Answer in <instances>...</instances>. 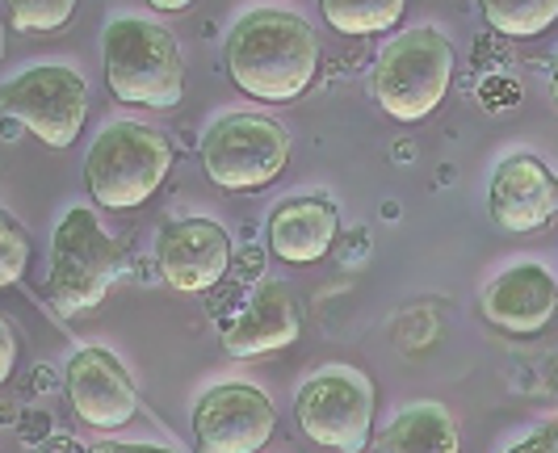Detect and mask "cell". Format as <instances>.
<instances>
[{"label":"cell","mask_w":558,"mask_h":453,"mask_svg":"<svg viewBox=\"0 0 558 453\" xmlns=\"http://www.w3.org/2000/svg\"><path fill=\"white\" fill-rule=\"evenodd\" d=\"M223 63L231 85L252 101H294L319 72V34L299 13L252 9L227 29Z\"/></svg>","instance_id":"obj_1"},{"label":"cell","mask_w":558,"mask_h":453,"mask_svg":"<svg viewBox=\"0 0 558 453\" xmlns=\"http://www.w3.org/2000/svg\"><path fill=\"white\" fill-rule=\"evenodd\" d=\"M106 85L122 106L172 110L185 97V59L177 38L147 17H113L101 38Z\"/></svg>","instance_id":"obj_2"},{"label":"cell","mask_w":558,"mask_h":453,"mask_svg":"<svg viewBox=\"0 0 558 453\" xmlns=\"http://www.w3.org/2000/svg\"><path fill=\"white\" fill-rule=\"evenodd\" d=\"M126 273V248L101 226L88 206H72L51 235V278L47 294L63 319L88 315L106 303Z\"/></svg>","instance_id":"obj_3"},{"label":"cell","mask_w":558,"mask_h":453,"mask_svg":"<svg viewBox=\"0 0 558 453\" xmlns=\"http://www.w3.org/2000/svg\"><path fill=\"white\" fill-rule=\"evenodd\" d=\"M449 85H453V47L433 26L395 34L369 72L374 101L395 122H424L428 113H437L449 97Z\"/></svg>","instance_id":"obj_4"},{"label":"cell","mask_w":558,"mask_h":453,"mask_svg":"<svg viewBox=\"0 0 558 453\" xmlns=\"http://www.w3.org/2000/svg\"><path fill=\"white\" fill-rule=\"evenodd\" d=\"M172 143L143 122H110L84 156V185L106 210H135L172 172Z\"/></svg>","instance_id":"obj_5"},{"label":"cell","mask_w":558,"mask_h":453,"mask_svg":"<svg viewBox=\"0 0 558 453\" xmlns=\"http://www.w3.org/2000/svg\"><path fill=\"white\" fill-rule=\"evenodd\" d=\"M286 164H290V131L278 118L240 110L219 118L202 135V169L219 189L231 194L274 185Z\"/></svg>","instance_id":"obj_6"},{"label":"cell","mask_w":558,"mask_h":453,"mask_svg":"<svg viewBox=\"0 0 558 453\" xmlns=\"http://www.w3.org/2000/svg\"><path fill=\"white\" fill-rule=\"evenodd\" d=\"M0 113L47 147H72L88 122V85L68 63H38L0 85Z\"/></svg>","instance_id":"obj_7"},{"label":"cell","mask_w":558,"mask_h":453,"mask_svg":"<svg viewBox=\"0 0 558 453\" xmlns=\"http://www.w3.org/2000/svg\"><path fill=\"white\" fill-rule=\"evenodd\" d=\"M303 437L319 450L362 453L374 432V387L357 369H324L294 399Z\"/></svg>","instance_id":"obj_8"},{"label":"cell","mask_w":558,"mask_h":453,"mask_svg":"<svg viewBox=\"0 0 558 453\" xmlns=\"http://www.w3.org/2000/svg\"><path fill=\"white\" fill-rule=\"evenodd\" d=\"M278 428L274 399L248 382L210 387L194 407L197 453H256Z\"/></svg>","instance_id":"obj_9"},{"label":"cell","mask_w":558,"mask_h":453,"mask_svg":"<svg viewBox=\"0 0 558 453\" xmlns=\"http://www.w3.org/2000/svg\"><path fill=\"white\" fill-rule=\"evenodd\" d=\"M63 391H68L72 412L88 428H122L131 425L135 412H140V391H135L126 366L113 357L110 348H97V344L81 348L68 362Z\"/></svg>","instance_id":"obj_10"},{"label":"cell","mask_w":558,"mask_h":453,"mask_svg":"<svg viewBox=\"0 0 558 453\" xmlns=\"http://www.w3.org/2000/svg\"><path fill=\"white\" fill-rule=\"evenodd\" d=\"M156 269L177 294H202L231 269V235L215 219H177L156 240Z\"/></svg>","instance_id":"obj_11"},{"label":"cell","mask_w":558,"mask_h":453,"mask_svg":"<svg viewBox=\"0 0 558 453\" xmlns=\"http://www.w3.org/2000/svg\"><path fill=\"white\" fill-rule=\"evenodd\" d=\"M487 210L512 235L537 231L558 215V176L537 156H508L487 185Z\"/></svg>","instance_id":"obj_12"},{"label":"cell","mask_w":558,"mask_h":453,"mask_svg":"<svg viewBox=\"0 0 558 453\" xmlns=\"http://www.w3.org/2000/svg\"><path fill=\"white\" fill-rule=\"evenodd\" d=\"M303 336V303L290 282H260L244 311L223 328L227 357L278 353Z\"/></svg>","instance_id":"obj_13"},{"label":"cell","mask_w":558,"mask_h":453,"mask_svg":"<svg viewBox=\"0 0 558 453\" xmlns=\"http://www.w3.org/2000/svg\"><path fill=\"white\" fill-rule=\"evenodd\" d=\"M558 311V282L546 265H512L483 290V315L508 336H537Z\"/></svg>","instance_id":"obj_14"},{"label":"cell","mask_w":558,"mask_h":453,"mask_svg":"<svg viewBox=\"0 0 558 453\" xmlns=\"http://www.w3.org/2000/svg\"><path fill=\"white\" fill-rule=\"evenodd\" d=\"M269 253L286 260V265H315L336 248V235H340V215H336L332 198H286L274 206L269 215Z\"/></svg>","instance_id":"obj_15"},{"label":"cell","mask_w":558,"mask_h":453,"mask_svg":"<svg viewBox=\"0 0 558 453\" xmlns=\"http://www.w3.org/2000/svg\"><path fill=\"white\" fill-rule=\"evenodd\" d=\"M383 453H462V432L441 403L424 399L395 416L383 432Z\"/></svg>","instance_id":"obj_16"},{"label":"cell","mask_w":558,"mask_h":453,"mask_svg":"<svg viewBox=\"0 0 558 453\" xmlns=\"http://www.w3.org/2000/svg\"><path fill=\"white\" fill-rule=\"evenodd\" d=\"M328 26L336 34H349V38H365V34H387L403 22L408 4L403 0H324L319 4Z\"/></svg>","instance_id":"obj_17"},{"label":"cell","mask_w":558,"mask_h":453,"mask_svg":"<svg viewBox=\"0 0 558 453\" xmlns=\"http://www.w3.org/2000/svg\"><path fill=\"white\" fill-rule=\"evenodd\" d=\"M483 22L504 38H537L558 22V0H492Z\"/></svg>","instance_id":"obj_18"},{"label":"cell","mask_w":558,"mask_h":453,"mask_svg":"<svg viewBox=\"0 0 558 453\" xmlns=\"http://www.w3.org/2000/svg\"><path fill=\"white\" fill-rule=\"evenodd\" d=\"M29 269V231L22 219H13L0 206V290L17 285Z\"/></svg>","instance_id":"obj_19"},{"label":"cell","mask_w":558,"mask_h":453,"mask_svg":"<svg viewBox=\"0 0 558 453\" xmlns=\"http://www.w3.org/2000/svg\"><path fill=\"white\" fill-rule=\"evenodd\" d=\"M72 13H76L72 0H26V4L9 9V26L26 29V34H51V29L68 26Z\"/></svg>","instance_id":"obj_20"},{"label":"cell","mask_w":558,"mask_h":453,"mask_svg":"<svg viewBox=\"0 0 558 453\" xmlns=\"http://www.w3.org/2000/svg\"><path fill=\"white\" fill-rule=\"evenodd\" d=\"M508 453H558V425H546L537 428L533 437H525V441H517Z\"/></svg>","instance_id":"obj_21"},{"label":"cell","mask_w":558,"mask_h":453,"mask_svg":"<svg viewBox=\"0 0 558 453\" xmlns=\"http://www.w3.org/2000/svg\"><path fill=\"white\" fill-rule=\"evenodd\" d=\"M13 369H17V336H13V328L0 319V387L13 378Z\"/></svg>","instance_id":"obj_22"},{"label":"cell","mask_w":558,"mask_h":453,"mask_svg":"<svg viewBox=\"0 0 558 453\" xmlns=\"http://www.w3.org/2000/svg\"><path fill=\"white\" fill-rule=\"evenodd\" d=\"M81 453H172L165 445H143V441H101V445H88Z\"/></svg>","instance_id":"obj_23"},{"label":"cell","mask_w":558,"mask_h":453,"mask_svg":"<svg viewBox=\"0 0 558 453\" xmlns=\"http://www.w3.org/2000/svg\"><path fill=\"white\" fill-rule=\"evenodd\" d=\"M47 428H51V420H47V416H29L26 425H22V432H26V441H47V437H43Z\"/></svg>","instance_id":"obj_24"},{"label":"cell","mask_w":558,"mask_h":453,"mask_svg":"<svg viewBox=\"0 0 558 453\" xmlns=\"http://www.w3.org/2000/svg\"><path fill=\"white\" fill-rule=\"evenodd\" d=\"M156 9H165V13H181V9H185V0H156Z\"/></svg>","instance_id":"obj_25"},{"label":"cell","mask_w":558,"mask_h":453,"mask_svg":"<svg viewBox=\"0 0 558 453\" xmlns=\"http://www.w3.org/2000/svg\"><path fill=\"white\" fill-rule=\"evenodd\" d=\"M550 97H555V106H558V59H555V72H550Z\"/></svg>","instance_id":"obj_26"}]
</instances>
